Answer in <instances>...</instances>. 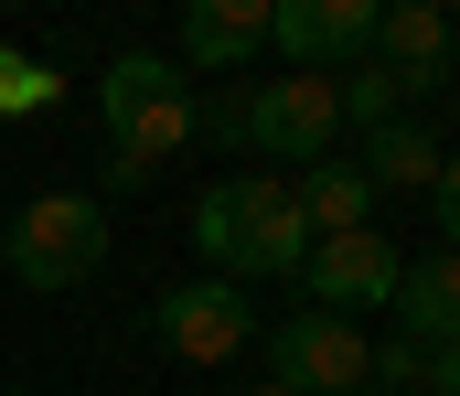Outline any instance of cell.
<instances>
[{"label": "cell", "mask_w": 460, "mask_h": 396, "mask_svg": "<svg viewBox=\"0 0 460 396\" xmlns=\"http://www.w3.org/2000/svg\"><path fill=\"white\" fill-rule=\"evenodd\" d=\"M193 258H215V278H300L311 258V225H300V193H289V172H226V182H204V204H193Z\"/></svg>", "instance_id": "obj_1"}, {"label": "cell", "mask_w": 460, "mask_h": 396, "mask_svg": "<svg viewBox=\"0 0 460 396\" xmlns=\"http://www.w3.org/2000/svg\"><path fill=\"white\" fill-rule=\"evenodd\" d=\"M97 119H108V193H150L172 150H193V97L172 54H118L97 75Z\"/></svg>", "instance_id": "obj_2"}, {"label": "cell", "mask_w": 460, "mask_h": 396, "mask_svg": "<svg viewBox=\"0 0 460 396\" xmlns=\"http://www.w3.org/2000/svg\"><path fill=\"white\" fill-rule=\"evenodd\" d=\"M193 129H215V139H235V150H268V161L311 172V161L343 150V97H332V75H279V86L226 97V108L193 119Z\"/></svg>", "instance_id": "obj_3"}, {"label": "cell", "mask_w": 460, "mask_h": 396, "mask_svg": "<svg viewBox=\"0 0 460 396\" xmlns=\"http://www.w3.org/2000/svg\"><path fill=\"white\" fill-rule=\"evenodd\" d=\"M0 268L22 289H86L108 268V204L97 193H32L0 236Z\"/></svg>", "instance_id": "obj_4"}, {"label": "cell", "mask_w": 460, "mask_h": 396, "mask_svg": "<svg viewBox=\"0 0 460 396\" xmlns=\"http://www.w3.org/2000/svg\"><path fill=\"white\" fill-rule=\"evenodd\" d=\"M257 354H268V386H289V396H353V386H375V343H364V321H332V311H289V321H268Z\"/></svg>", "instance_id": "obj_5"}, {"label": "cell", "mask_w": 460, "mask_h": 396, "mask_svg": "<svg viewBox=\"0 0 460 396\" xmlns=\"http://www.w3.org/2000/svg\"><path fill=\"white\" fill-rule=\"evenodd\" d=\"M396 278H407V247L385 236V225H364V236H311V258H300V311H332V321H364V311H385L396 300Z\"/></svg>", "instance_id": "obj_6"}, {"label": "cell", "mask_w": 460, "mask_h": 396, "mask_svg": "<svg viewBox=\"0 0 460 396\" xmlns=\"http://www.w3.org/2000/svg\"><path fill=\"white\" fill-rule=\"evenodd\" d=\"M150 332H161V354H182V365H226V354L257 343V300L204 268V278H172V289H161Z\"/></svg>", "instance_id": "obj_7"}, {"label": "cell", "mask_w": 460, "mask_h": 396, "mask_svg": "<svg viewBox=\"0 0 460 396\" xmlns=\"http://www.w3.org/2000/svg\"><path fill=\"white\" fill-rule=\"evenodd\" d=\"M268 54H289V75H343L375 54V0H268Z\"/></svg>", "instance_id": "obj_8"}, {"label": "cell", "mask_w": 460, "mask_h": 396, "mask_svg": "<svg viewBox=\"0 0 460 396\" xmlns=\"http://www.w3.org/2000/svg\"><path fill=\"white\" fill-rule=\"evenodd\" d=\"M375 65L407 86V108L439 97V86H450V11H439V0H385V11H375Z\"/></svg>", "instance_id": "obj_9"}, {"label": "cell", "mask_w": 460, "mask_h": 396, "mask_svg": "<svg viewBox=\"0 0 460 396\" xmlns=\"http://www.w3.org/2000/svg\"><path fill=\"white\" fill-rule=\"evenodd\" d=\"M172 54H182L193 75H235V65H257V54H268V0H193L182 32H172Z\"/></svg>", "instance_id": "obj_10"}, {"label": "cell", "mask_w": 460, "mask_h": 396, "mask_svg": "<svg viewBox=\"0 0 460 396\" xmlns=\"http://www.w3.org/2000/svg\"><path fill=\"white\" fill-rule=\"evenodd\" d=\"M396 343H418V354H450L460 343V258L439 247V258H407V278H396Z\"/></svg>", "instance_id": "obj_11"}, {"label": "cell", "mask_w": 460, "mask_h": 396, "mask_svg": "<svg viewBox=\"0 0 460 396\" xmlns=\"http://www.w3.org/2000/svg\"><path fill=\"white\" fill-rule=\"evenodd\" d=\"M439 161H450V150H439L429 119H385V129H364V150H353V172H364L375 193H429Z\"/></svg>", "instance_id": "obj_12"}, {"label": "cell", "mask_w": 460, "mask_h": 396, "mask_svg": "<svg viewBox=\"0 0 460 396\" xmlns=\"http://www.w3.org/2000/svg\"><path fill=\"white\" fill-rule=\"evenodd\" d=\"M289 193H300V225H311V236H364V225H375V182L353 172L343 150L311 161V172H289Z\"/></svg>", "instance_id": "obj_13"}, {"label": "cell", "mask_w": 460, "mask_h": 396, "mask_svg": "<svg viewBox=\"0 0 460 396\" xmlns=\"http://www.w3.org/2000/svg\"><path fill=\"white\" fill-rule=\"evenodd\" d=\"M332 97H343V129H385V119H418V108H407V86H396V75H385L375 54L332 75Z\"/></svg>", "instance_id": "obj_14"}, {"label": "cell", "mask_w": 460, "mask_h": 396, "mask_svg": "<svg viewBox=\"0 0 460 396\" xmlns=\"http://www.w3.org/2000/svg\"><path fill=\"white\" fill-rule=\"evenodd\" d=\"M54 97H65V75L43 54H22V43H0V119H43Z\"/></svg>", "instance_id": "obj_15"}, {"label": "cell", "mask_w": 460, "mask_h": 396, "mask_svg": "<svg viewBox=\"0 0 460 396\" xmlns=\"http://www.w3.org/2000/svg\"><path fill=\"white\" fill-rule=\"evenodd\" d=\"M429 215H439V247L460 258V150L439 161V182H429Z\"/></svg>", "instance_id": "obj_16"}, {"label": "cell", "mask_w": 460, "mask_h": 396, "mask_svg": "<svg viewBox=\"0 0 460 396\" xmlns=\"http://www.w3.org/2000/svg\"><path fill=\"white\" fill-rule=\"evenodd\" d=\"M375 375H385V386H418L429 354H418V343H375Z\"/></svg>", "instance_id": "obj_17"}, {"label": "cell", "mask_w": 460, "mask_h": 396, "mask_svg": "<svg viewBox=\"0 0 460 396\" xmlns=\"http://www.w3.org/2000/svg\"><path fill=\"white\" fill-rule=\"evenodd\" d=\"M418 386H429V396H460V343H450V354H429V375H418Z\"/></svg>", "instance_id": "obj_18"}, {"label": "cell", "mask_w": 460, "mask_h": 396, "mask_svg": "<svg viewBox=\"0 0 460 396\" xmlns=\"http://www.w3.org/2000/svg\"><path fill=\"white\" fill-rule=\"evenodd\" d=\"M235 396H289V386H235Z\"/></svg>", "instance_id": "obj_19"}, {"label": "cell", "mask_w": 460, "mask_h": 396, "mask_svg": "<svg viewBox=\"0 0 460 396\" xmlns=\"http://www.w3.org/2000/svg\"><path fill=\"white\" fill-rule=\"evenodd\" d=\"M0 396H22V386H0Z\"/></svg>", "instance_id": "obj_20"}]
</instances>
